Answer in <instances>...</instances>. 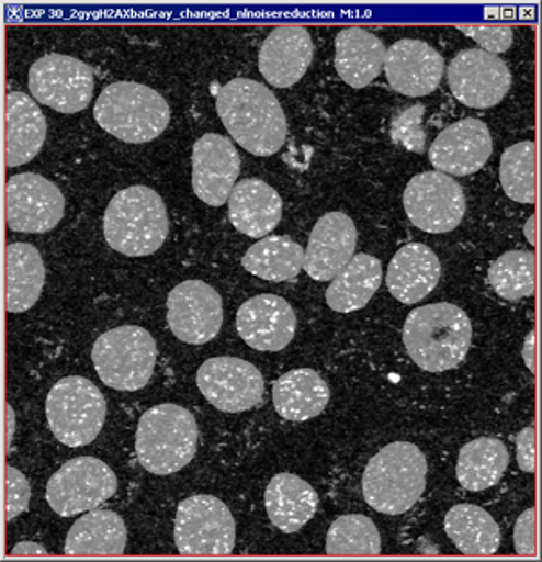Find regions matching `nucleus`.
<instances>
[{
    "label": "nucleus",
    "mask_w": 542,
    "mask_h": 562,
    "mask_svg": "<svg viewBox=\"0 0 542 562\" xmlns=\"http://www.w3.org/2000/svg\"><path fill=\"white\" fill-rule=\"evenodd\" d=\"M493 155V137L479 119H462L434 138L429 160L437 171L453 177H468L484 168Z\"/></svg>",
    "instance_id": "6ab92c4d"
},
{
    "label": "nucleus",
    "mask_w": 542,
    "mask_h": 562,
    "mask_svg": "<svg viewBox=\"0 0 542 562\" xmlns=\"http://www.w3.org/2000/svg\"><path fill=\"white\" fill-rule=\"evenodd\" d=\"M403 202L409 222L425 233H451L464 220V189L440 171H426L411 178Z\"/></svg>",
    "instance_id": "f8f14e48"
},
{
    "label": "nucleus",
    "mask_w": 542,
    "mask_h": 562,
    "mask_svg": "<svg viewBox=\"0 0 542 562\" xmlns=\"http://www.w3.org/2000/svg\"><path fill=\"white\" fill-rule=\"evenodd\" d=\"M409 358L428 372L456 369L473 344V324L467 313L449 302L417 307L403 329Z\"/></svg>",
    "instance_id": "f03ea898"
},
{
    "label": "nucleus",
    "mask_w": 542,
    "mask_h": 562,
    "mask_svg": "<svg viewBox=\"0 0 542 562\" xmlns=\"http://www.w3.org/2000/svg\"><path fill=\"white\" fill-rule=\"evenodd\" d=\"M383 282V265L369 254H355L327 288V306L336 313H352L369 304Z\"/></svg>",
    "instance_id": "c756f323"
},
{
    "label": "nucleus",
    "mask_w": 542,
    "mask_h": 562,
    "mask_svg": "<svg viewBox=\"0 0 542 562\" xmlns=\"http://www.w3.org/2000/svg\"><path fill=\"white\" fill-rule=\"evenodd\" d=\"M422 115H425V104H415L395 115L394 123H392V137L395 143L403 144L406 149L415 151V154H425L426 151Z\"/></svg>",
    "instance_id": "4c0bfd02"
},
{
    "label": "nucleus",
    "mask_w": 542,
    "mask_h": 562,
    "mask_svg": "<svg viewBox=\"0 0 542 562\" xmlns=\"http://www.w3.org/2000/svg\"><path fill=\"white\" fill-rule=\"evenodd\" d=\"M444 69L442 55L420 40H399L386 50L389 87L408 98L431 94L444 78Z\"/></svg>",
    "instance_id": "aec40b11"
},
{
    "label": "nucleus",
    "mask_w": 542,
    "mask_h": 562,
    "mask_svg": "<svg viewBox=\"0 0 542 562\" xmlns=\"http://www.w3.org/2000/svg\"><path fill=\"white\" fill-rule=\"evenodd\" d=\"M30 90L36 101L59 114H78L94 95V72L72 56L47 55L31 67Z\"/></svg>",
    "instance_id": "9b49d317"
},
{
    "label": "nucleus",
    "mask_w": 542,
    "mask_h": 562,
    "mask_svg": "<svg viewBox=\"0 0 542 562\" xmlns=\"http://www.w3.org/2000/svg\"><path fill=\"white\" fill-rule=\"evenodd\" d=\"M538 149L532 140L513 144L505 149L499 162V180L508 198L519 203L535 202L538 173H535Z\"/></svg>",
    "instance_id": "e433bc0d"
},
{
    "label": "nucleus",
    "mask_w": 542,
    "mask_h": 562,
    "mask_svg": "<svg viewBox=\"0 0 542 562\" xmlns=\"http://www.w3.org/2000/svg\"><path fill=\"white\" fill-rule=\"evenodd\" d=\"M239 173L241 157L230 138L219 134L197 138L193 148V189L203 203L211 207L225 205Z\"/></svg>",
    "instance_id": "f3484780"
},
{
    "label": "nucleus",
    "mask_w": 542,
    "mask_h": 562,
    "mask_svg": "<svg viewBox=\"0 0 542 562\" xmlns=\"http://www.w3.org/2000/svg\"><path fill=\"white\" fill-rule=\"evenodd\" d=\"M440 276L437 254L422 243H409L389 262L386 286L403 304H417L437 288Z\"/></svg>",
    "instance_id": "5701e85b"
},
{
    "label": "nucleus",
    "mask_w": 542,
    "mask_h": 562,
    "mask_svg": "<svg viewBox=\"0 0 542 562\" xmlns=\"http://www.w3.org/2000/svg\"><path fill=\"white\" fill-rule=\"evenodd\" d=\"M228 217L245 236L267 237L275 231L282 217V198L275 189L257 178L236 183L228 198Z\"/></svg>",
    "instance_id": "b1692460"
},
{
    "label": "nucleus",
    "mask_w": 542,
    "mask_h": 562,
    "mask_svg": "<svg viewBox=\"0 0 542 562\" xmlns=\"http://www.w3.org/2000/svg\"><path fill=\"white\" fill-rule=\"evenodd\" d=\"M216 110L228 135L248 154L271 157L286 143V114L267 85L233 79L217 90Z\"/></svg>",
    "instance_id": "f257e3e1"
},
{
    "label": "nucleus",
    "mask_w": 542,
    "mask_h": 562,
    "mask_svg": "<svg viewBox=\"0 0 542 562\" xmlns=\"http://www.w3.org/2000/svg\"><path fill=\"white\" fill-rule=\"evenodd\" d=\"M200 428L189 409L158 405L140 417L135 435L137 459L146 471L168 476L182 471L194 459Z\"/></svg>",
    "instance_id": "39448f33"
},
{
    "label": "nucleus",
    "mask_w": 542,
    "mask_h": 562,
    "mask_svg": "<svg viewBox=\"0 0 542 562\" xmlns=\"http://www.w3.org/2000/svg\"><path fill=\"white\" fill-rule=\"evenodd\" d=\"M459 30L490 55L498 56L512 47L513 30L508 25H459Z\"/></svg>",
    "instance_id": "58836bf2"
},
{
    "label": "nucleus",
    "mask_w": 542,
    "mask_h": 562,
    "mask_svg": "<svg viewBox=\"0 0 542 562\" xmlns=\"http://www.w3.org/2000/svg\"><path fill=\"white\" fill-rule=\"evenodd\" d=\"M535 346H538V341H535V330H532V333L527 336V341H524L523 356L524 361H527L528 369L532 370L533 374H535V367H538V360H535Z\"/></svg>",
    "instance_id": "c03bdc74"
},
{
    "label": "nucleus",
    "mask_w": 542,
    "mask_h": 562,
    "mask_svg": "<svg viewBox=\"0 0 542 562\" xmlns=\"http://www.w3.org/2000/svg\"><path fill=\"white\" fill-rule=\"evenodd\" d=\"M157 356L154 336L138 326L106 330L92 349L99 380L121 392H135L148 385L157 367Z\"/></svg>",
    "instance_id": "0eeeda50"
},
{
    "label": "nucleus",
    "mask_w": 542,
    "mask_h": 562,
    "mask_svg": "<svg viewBox=\"0 0 542 562\" xmlns=\"http://www.w3.org/2000/svg\"><path fill=\"white\" fill-rule=\"evenodd\" d=\"M65 196L36 173L13 175L5 186V222L15 233H49L61 222Z\"/></svg>",
    "instance_id": "4468645a"
},
{
    "label": "nucleus",
    "mask_w": 542,
    "mask_h": 562,
    "mask_svg": "<svg viewBox=\"0 0 542 562\" xmlns=\"http://www.w3.org/2000/svg\"><path fill=\"white\" fill-rule=\"evenodd\" d=\"M386 47L363 27H347L336 38L335 65L352 89H365L385 69Z\"/></svg>",
    "instance_id": "a878e982"
},
{
    "label": "nucleus",
    "mask_w": 542,
    "mask_h": 562,
    "mask_svg": "<svg viewBox=\"0 0 542 562\" xmlns=\"http://www.w3.org/2000/svg\"><path fill=\"white\" fill-rule=\"evenodd\" d=\"M488 284L505 301H519L535 291V254L512 250L499 256L488 268Z\"/></svg>",
    "instance_id": "c9c22d12"
},
{
    "label": "nucleus",
    "mask_w": 542,
    "mask_h": 562,
    "mask_svg": "<svg viewBox=\"0 0 542 562\" xmlns=\"http://www.w3.org/2000/svg\"><path fill=\"white\" fill-rule=\"evenodd\" d=\"M174 544L188 558H223L236 547V521L222 499L197 494L180 502Z\"/></svg>",
    "instance_id": "1a4fd4ad"
},
{
    "label": "nucleus",
    "mask_w": 542,
    "mask_h": 562,
    "mask_svg": "<svg viewBox=\"0 0 542 562\" xmlns=\"http://www.w3.org/2000/svg\"><path fill=\"white\" fill-rule=\"evenodd\" d=\"M203 397L225 414H241L261 405L264 380L250 361L219 356L205 361L196 374Z\"/></svg>",
    "instance_id": "ddd939ff"
},
{
    "label": "nucleus",
    "mask_w": 542,
    "mask_h": 562,
    "mask_svg": "<svg viewBox=\"0 0 542 562\" xmlns=\"http://www.w3.org/2000/svg\"><path fill=\"white\" fill-rule=\"evenodd\" d=\"M444 528L454 547L471 558L494 555L501 547L498 524L478 505L460 504L449 508Z\"/></svg>",
    "instance_id": "2f4dec72"
},
{
    "label": "nucleus",
    "mask_w": 542,
    "mask_h": 562,
    "mask_svg": "<svg viewBox=\"0 0 542 562\" xmlns=\"http://www.w3.org/2000/svg\"><path fill=\"white\" fill-rule=\"evenodd\" d=\"M358 228L346 213H327L316 222L307 243L304 270L315 281L330 282L355 256Z\"/></svg>",
    "instance_id": "412c9836"
},
{
    "label": "nucleus",
    "mask_w": 542,
    "mask_h": 562,
    "mask_svg": "<svg viewBox=\"0 0 542 562\" xmlns=\"http://www.w3.org/2000/svg\"><path fill=\"white\" fill-rule=\"evenodd\" d=\"M45 412L56 440L69 448H81L92 445L101 434L106 400L92 381L70 375L50 389Z\"/></svg>",
    "instance_id": "6e6552de"
},
{
    "label": "nucleus",
    "mask_w": 542,
    "mask_h": 562,
    "mask_svg": "<svg viewBox=\"0 0 542 562\" xmlns=\"http://www.w3.org/2000/svg\"><path fill=\"white\" fill-rule=\"evenodd\" d=\"M30 482L13 465L5 468V519L13 521L30 507Z\"/></svg>",
    "instance_id": "ea45409f"
},
{
    "label": "nucleus",
    "mask_w": 542,
    "mask_h": 562,
    "mask_svg": "<svg viewBox=\"0 0 542 562\" xmlns=\"http://www.w3.org/2000/svg\"><path fill=\"white\" fill-rule=\"evenodd\" d=\"M236 326L248 347L279 352L295 338L296 315L286 299L262 293L239 307Z\"/></svg>",
    "instance_id": "a211bd4d"
},
{
    "label": "nucleus",
    "mask_w": 542,
    "mask_h": 562,
    "mask_svg": "<svg viewBox=\"0 0 542 562\" xmlns=\"http://www.w3.org/2000/svg\"><path fill=\"white\" fill-rule=\"evenodd\" d=\"M306 250L286 236H268L248 248L241 265L264 281L286 282L304 270Z\"/></svg>",
    "instance_id": "72a5a7b5"
},
{
    "label": "nucleus",
    "mask_w": 542,
    "mask_h": 562,
    "mask_svg": "<svg viewBox=\"0 0 542 562\" xmlns=\"http://www.w3.org/2000/svg\"><path fill=\"white\" fill-rule=\"evenodd\" d=\"M513 548L521 558H538V513L528 508L513 528Z\"/></svg>",
    "instance_id": "a19ab883"
},
{
    "label": "nucleus",
    "mask_w": 542,
    "mask_h": 562,
    "mask_svg": "<svg viewBox=\"0 0 542 562\" xmlns=\"http://www.w3.org/2000/svg\"><path fill=\"white\" fill-rule=\"evenodd\" d=\"M330 558H374L381 553L380 530L363 514H347L330 525L326 539Z\"/></svg>",
    "instance_id": "f704fd0d"
},
{
    "label": "nucleus",
    "mask_w": 542,
    "mask_h": 562,
    "mask_svg": "<svg viewBox=\"0 0 542 562\" xmlns=\"http://www.w3.org/2000/svg\"><path fill=\"white\" fill-rule=\"evenodd\" d=\"M5 307L10 313L31 310L42 296L44 259L30 243H11L5 250Z\"/></svg>",
    "instance_id": "7c9ffc66"
},
{
    "label": "nucleus",
    "mask_w": 542,
    "mask_h": 562,
    "mask_svg": "<svg viewBox=\"0 0 542 562\" xmlns=\"http://www.w3.org/2000/svg\"><path fill=\"white\" fill-rule=\"evenodd\" d=\"M13 558H38V555H49L42 544L33 543V541H22L11 550Z\"/></svg>",
    "instance_id": "37998d69"
},
{
    "label": "nucleus",
    "mask_w": 542,
    "mask_h": 562,
    "mask_svg": "<svg viewBox=\"0 0 542 562\" xmlns=\"http://www.w3.org/2000/svg\"><path fill=\"white\" fill-rule=\"evenodd\" d=\"M449 89L471 109H493L504 101L512 85L508 65L482 49H465L448 65Z\"/></svg>",
    "instance_id": "2eb2a0df"
},
{
    "label": "nucleus",
    "mask_w": 542,
    "mask_h": 562,
    "mask_svg": "<svg viewBox=\"0 0 542 562\" xmlns=\"http://www.w3.org/2000/svg\"><path fill=\"white\" fill-rule=\"evenodd\" d=\"M329 385L315 370H290L273 385V405L276 412L293 423L318 417L329 405Z\"/></svg>",
    "instance_id": "c85d7f7f"
},
{
    "label": "nucleus",
    "mask_w": 542,
    "mask_h": 562,
    "mask_svg": "<svg viewBox=\"0 0 542 562\" xmlns=\"http://www.w3.org/2000/svg\"><path fill=\"white\" fill-rule=\"evenodd\" d=\"M428 460L411 442H392L374 454L363 474L366 504L381 514L408 513L426 491Z\"/></svg>",
    "instance_id": "20e7f679"
},
{
    "label": "nucleus",
    "mask_w": 542,
    "mask_h": 562,
    "mask_svg": "<svg viewBox=\"0 0 542 562\" xmlns=\"http://www.w3.org/2000/svg\"><path fill=\"white\" fill-rule=\"evenodd\" d=\"M117 476L114 469L94 457L65 462L47 484V504L61 518L89 513L114 498Z\"/></svg>",
    "instance_id": "9d476101"
},
{
    "label": "nucleus",
    "mask_w": 542,
    "mask_h": 562,
    "mask_svg": "<svg viewBox=\"0 0 542 562\" xmlns=\"http://www.w3.org/2000/svg\"><path fill=\"white\" fill-rule=\"evenodd\" d=\"M5 164L19 168L39 154L47 137V121L38 104L22 92H11L5 106Z\"/></svg>",
    "instance_id": "bb28decb"
},
{
    "label": "nucleus",
    "mask_w": 542,
    "mask_h": 562,
    "mask_svg": "<svg viewBox=\"0 0 542 562\" xmlns=\"http://www.w3.org/2000/svg\"><path fill=\"white\" fill-rule=\"evenodd\" d=\"M508 460L510 454L501 440L494 437L471 440L460 449L456 479L467 491L482 493L504 479Z\"/></svg>",
    "instance_id": "473e14b6"
},
{
    "label": "nucleus",
    "mask_w": 542,
    "mask_h": 562,
    "mask_svg": "<svg viewBox=\"0 0 542 562\" xmlns=\"http://www.w3.org/2000/svg\"><path fill=\"white\" fill-rule=\"evenodd\" d=\"M168 236V209L157 191L132 186L112 198L104 213V237L115 252L151 256L162 248Z\"/></svg>",
    "instance_id": "7ed1b4c3"
},
{
    "label": "nucleus",
    "mask_w": 542,
    "mask_h": 562,
    "mask_svg": "<svg viewBox=\"0 0 542 562\" xmlns=\"http://www.w3.org/2000/svg\"><path fill=\"white\" fill-rule=\"evenodd\" d=\"M315 56V44L309 31L301 25H282L271 31L259 53L262 78L276 89L298 83Z\"/></svg>",
    "instance_id": "4be33fe9"
},
{
    "label": "nucleus",
    "mask_w": 542,
    "mask_h": 562,
    "mask_svg": "<svg viewBox=\"0 0 542 562\" xmlns=\"http://www.w3.org/2000/svg\"><path fill=\"white\" fill-rule=\"evenodd\" d=\"M169 329L189 346H203L223 326V301L207 282L185 281L168 296Z\"/></svg>",
    "instance_id": "dca6fc26"
},
{
    "label": "nucleus",
    "mask_w": 542,
    "mask_h": 562,
    "mask_svg": "<svg viewBox=\"0 0 542 562\" xmlns=\"http://www.w3.org/2000/svg\"><path fill=\"white\" fill-rule=\"evenodd\" d=\"M5 408H8V435H5V445H8V451H10L11 445H13V431H15V414H13L11 405L5 406Z\"/></svg>",
    "instance_id": "a18cd8bd"
},
{
    "label": "nucleus",
    "mask_w": 542,
    "mask_h": 562,
    "mask_svg": "<svg viewBox=\"0 0 542 562\" xmlns=\"http://www.w3.org/2000/svg\"><path fill=\"white\" fill-rule=\"evenodd\" d=\"M128 528L112 510H89L67 533L65 553L70 558H118L126 552Z\"/></svg>",
    "instance_id": "393cba45"
},
{
    "label": "nucleus",
    "mask_w": 542,
    "mask_h": 562,
    "mask_svg": "<svg viewBox=\"0 0 542 562\" xmlns=\"http://www.w3.org/2000/svg\"><path fill=\"white\" fill-rule=\"evenodd\" d=\"M99 126L124 143H151L168 128L171 109L146 85L117 81L101 92L94 106Z\"/></svg>",
    "instance_id": "423d86ee"
},
{
    "label": "nucleus",
    "mask_w": 542,
    "mask_h": 562,
    "mask_svg": "<svg viewBox=\"0 0 542 562\" xmlns=\"http://www.w3.org/2000/svg\"><path fill=\"white\" fill-rule=\"evenodd\" d=\"M535 222H538V216L533 214L530 220H528L527 228H524V234H527L528 241L532 243V245H535L538 243V234H535Z\"/></svg>",
    "instance_id": "49530a36"
},
{
    "label": "nucleus",
    "mask_w": 542,
    "mask_h": 562,
    "mask_svg": "<svg viewBox=\"0 0 542 562\" xmlns=\"http://www.w3.org/2000/svg\"><path fill=\"white\" fill-rule=\"evenodd\" d=\"M516 446H518L519 468L524 473H533L535 471V453H538V442H535V428L527 426L523 431H519L516 437Z\"/></svg>",
    "instance_id": "79ce46f5"
},
{
    "label": "nucleus",
    "mask_w": 542,
    "mask_h": 562,
    "mask_svg": "<svg viewBox=\"0 0 542 562\" xmlns=\"http://www.w3.org/2000/svg\"><path fill=\"white\" fill-rule=\"evenodd\" d=\"M264 505L271 524L282 532L295 533L315 518L318 494L301 476L281 473L268 484Z\"/></svg>",
    "instance_id": "cd10ccee"
}]
</instances>
